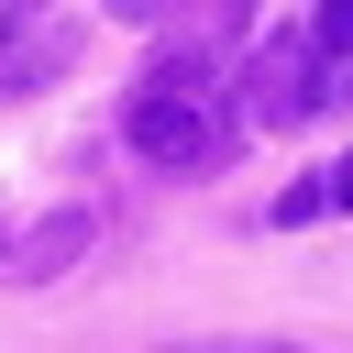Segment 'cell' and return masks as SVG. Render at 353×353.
Masks as SVG:
<instances>
[{"mask_svg": "<svg viewBox=\"0 0 353 353\" xmlns=\"http://www.w3.org/2000/svg\"><path fill=\"white\" fill-rule=\"evenodd\" d=\"M121 143L143 154V165H165V176H210L232 143H243V88H232V44H199V33H176L143 77H132V99H121Z\"/></svg>", "mask_w": 353, "mask_h": 353, "instance_id": "obj_1", "label": "cell"}, {"mask_svg": "<svg viewBox=\"0 0 353 353\" xmlns=\"http://www.w3.org/2000/svg\"><path fill=\"white\" fill-rule=\"evenodd\" d=\"M232 88H243V121H265V132L309 121L320 99H342V88H331V55L309 44V22H298V33H265V44L243 55V77H232Z\"/></svg>", "mask_w": 353, "mask_h": 353, "instance_id": "obj_2", "label": "cell"}, {"mask_svg": "<svg viewBox=\"0 0 353 353\" xmlns=\"http://www.w3.org/2000/svg\"><path fill=\"white\" fill-rule=\"evenodd\" d=\"M88 243H99V210H55V221H33V232H0V276H11V287H44V276H66Z\"/></svg>", "mask_w": 353, "mask_h": 353, "instance_id": "obj_3", "label": "cell"}, {"mask_svg": "<svg viewBox=\"0 0 353 353\" xmlns=\"http://www.w3.org/2000/svg\"><path fill=\"white\" fill-rule=\"evenodd\" d=\"M66 66H77V33L44 11L33 33H11V44H0V99H33V88H55Z\"/></svg>", "mask_w": 353, "mask_h": 353, "instance_id": "obj_4", "label": "cell"}, {"mask_svg": "<svg viewBox=\"0 0 353 353\" xmlns=\"http://www.w3.org/2000/svg\"><path fill=\"white\" fill-rule=\"evenodd\" d=\"M309 44L331 55V88H342V66H353V0H320L309 11Z\"/></svg>", "mask_w": 353, "mask_h": 353, "instance_id": "obj_5", "label": "cell"}, {"mask_svg": "<svg viewBox=\"0 0 353 353\" xmlns=\"http://www.w3.org/2000/svg\"><path fill=\"white\" fill-rule=\"evenodd\" d=\"M320 210H331V188H320V176H309V188H287V199H276V221H287V232H298V221H320Z\"/></svg>", "mask_w": 353, "mask_h": 353, "instance_id": "obj_6", "label": "cell"}, {"mask_svg": "<svg viewBox=\"0 0 353 353\" xmlns=\"http://www.w3.org/2000/svg\"><path fill=\"white\" fill-rule=\"evenodd\" d=\"M176 0H110V22H165Z\"/></svg>", "mask_w": 353, "mask_h": 353, "instance_id": "obj_7", "label": "cell"}, {"mask_svg": "<svg viewBox=\"0 0 353 353\" xmlns=\"http://www.w3.org/2000/svg\"><path fill=\"white\" fill-rule=\"evenodd\" d=\"M320 188H331V210H353V154H342V165H331Z\"/></svg>", "mask_w": 353, "mask_h": 353, "instance_id": "obj_8", "label": "cell"}, {"mask_svg": "<svg viewBox=\"0 0 353 353\" xmlns=\"http://www.w3.org/2000/svg\"><path fill=\"white\" fill-rule=\"evenodd\" d=\"M188 353H298V342H188Z\"/></svg>", "mask_w": 353, "mask_h": 353, "instance_id": "obj_9", "label": "cell"}]
</instances>
